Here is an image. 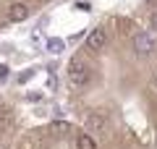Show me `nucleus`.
<instances>
[{"label": "nucleus", "mask_w": 157, "mask_h": 149, "mask_svg": "<svg viewBox=\"0 0 157 149\" xmlns=\"http://www.w3.org/2000/svg\"><path fill=\"white\" fill-rule=\"evenodd\" d=\"M89 78H92V68L84 58H73L68 63V81H71V86H84V84H89Z\"/></svg>", "instance_id": "f257e3e1"}, {"label": "nucleus", "mask_w": 157, "mask_h": 149, "mask_svg": "<svg viewBox=\"0 0 157 149\" xmlns=\"http://www.w3.org/2000/svg\"><path fill=\"white\" fill-rule=\"evenodd\" d=\"M155 50H157V42H155V37L152 34H147V32H139L134 37V52L139 58H149V55H155Z\"/></svg>", "instance_id": "f03ea898"}, {"label": "nucleus", "mask_w": 157, "mask_h": 149, "mask_svg": "<svg viewBox=\"0 0 157 149\" xmlns=\"http://www.w3.org/2000/svg\"><path fill=\"white\" fill-rule=\"evenodd\" d=\"M113 26H115V32L121 34V37H136V34H139V29H136V21H131V18H126V16L113 18Z\"/></svg>", "instance_id": "7ed1b4c3"}, {"label": "nucleus", "mask_w": 157, "mask_h": 149, "mask_svg": "<svg viewBox=\"0 0 157 149\" xmlns=\"http://www.w3.org/2000/svg\"><path fill=\"white\" fill-rule=\"evenodd\" d=\"M29 13H32V8H29L26 3H21V0H16V3H11V6H8V21H13V24L26 21Z\"/></svg>", "instance_id": "20e7f679"}, {"label": "nucleus", "mask_w": 157, "mask_h": 149, "mask_svg": "<svg viewBox=\"0 0 157 149\" xmlns=\"http://www.w3.org/2000/svg\"><path fill=\"white\" fill-rule=\"evenodd\" d=\"M105 44H107V34H105V29H92V32L86 34V47H89L92 52H100Z\"/></svg>", "instance_id": "39448f33"}, {"label": "nucleus", "mask_w": 157, "mask_h": 149, "mask_svg": "<svg viewBox=\"0 0 157 149\" xmlns=\"http://www.w3.org/2000/svg\"><path fill=\"white\" fill-rule=\"evenodd\" d=\"M84 126H86V131H89V133H102L107 128V118L102 115V113H89L86 120H84Z\"/></svg>", "instance_id": "423d86ee"}, {"label": "nucleus", "mask_w": 157, "mask_h": 149, "mask_svg": "<svg viewBox=\"0 0 157 149\" xmlns=\"http://www.w3.org/2000/svg\"><path fill=\"white\" fill-rule=\"evenodd\" d=\"M76 149H97V141L92 133H81V136H76Z\"/></svg>", "instance_id": "0eeeda50"}, {"label": "nucleus", "mask_w": 157, "mask_h": 149, "mask_svg": "<svg viewBox=\"0 0 157 149\" xmlns=\"http://www.w3.org/2000/svg\"><path fill=\"white\" fill-rule=\"evenodd\" d=\"M63 47H66V42H63V39H47V50H50V52H63Z\"/></svg>", "instance_id": "6e6552de"}, {"label": "nucleus", "mask_w": 157, "mask_h": 149, "mask_svg": "<svg viewBox=\"0 0 157 149\" xmlns=\"http://www.w3.org/2000/svg\"><path fill=\"white\" fill-rule=\"evenodd\" d=\"M8 126H13V115L11 113H3L0 115V128H8Z\"/></svg>", "instance_id": "1a4fd4ad"}, {"label": "nucleus", "mask_w": 157, "mask_h": 149, "mask_svg": "<svg viewBox=\"0 0 157 149\" xmlns=\"http://www.w3.org/2000/svg\"><path fill=\"white\" fill-rule=\"evenodd\" d=\"M32 76H34V71H32V68H26V71H21V76H18V81H21V84H26V81H29Z\"/></svg>", "instance_id": "9d476101"}, {"label": "nucleus", "mask_w": 157, "mask_h": 149, "mask_svg": "<svg viewBox=\"0 0 157 149\" xmlns=\"http://www.w3.org/2000/svg\"><path fill=\"white\" fill-rule=\"evenodd\" d=\"M39 97H42L39 92H29V94H26V99H29V102H39Z\"/></svg>", "instance_id": "9b49d317"}, {"label": "nucleus", "mask_w": 157, "mask_h": 149, "mask_svg": "<svg viewBox=\"0 0 157 149\" xmlns=\"http://www.w3.org/2000/svg\"><path fill=\"white\" fill-rule=\"evenodd\" d=\"M18 149H34V147H32V139H24V141H21V147H18Z\"/></svg>", "instance_id": "f8f14e48"}, {"label": "nucleus", "mask_w": 157, "mask_h": 149, "mask_svg": "<svg viewBox=\"0 0 157 149\" xmlns=\"http://www.w3.org/2000/svg\"><path fill=\"white\" fill-rule=\"evenodd\" d=\"M6 76H8V66H0V81H6Z\"/></svg>", "instance_id": "ddd939ff"}, {"label": "nucleus", "mask_w": 157, "mask_h": 149, "mask_svg": "<svg viewBox=\"0 0 157 149\" xmlns=\"http://www.w3.org/2000/svg\"><path fill=\"white\" fill-rule=\"evenodd\" d=\"M149 21H152V29H155V32H157V11L152 13V16H149Z\"/></svg>", "instance_id": "4468645a"}, {"label": "nucleus", "mask_w": 157, "mask_h": 149, "mask_svg": "<svg viewBox=\"0 0 157 149\" xmlns=\"http://www.w3.org/2000/svg\"><path fill=\"white\" fill-rule=\"evenodd\" d=\"M149 3H155V0H149Z\"/></svg>", "instance_id": "2eb2a0df"}]
</instances>
